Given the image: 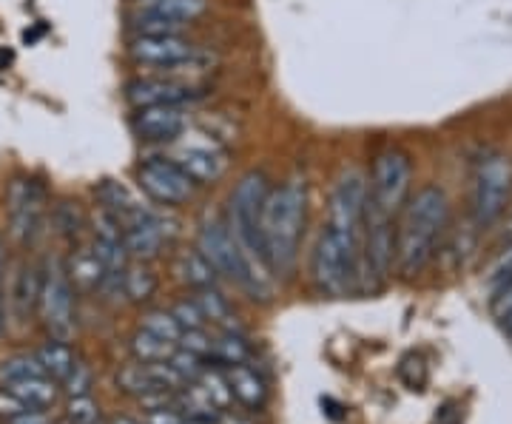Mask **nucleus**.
<instances>
[{"label": "nucleus", "mask_w": 512, "mask_h": 424, "mask_svg": "<svg viewBox=\"0 0 512 424\" xmlns=\"http://www.w3.org/2000/svg\"><path fill=\"white\" fill-rule=\"evenodd\" d=\"M37 359H40V365H43V373L49 376V379H55V382H63L66 379V373L74 368V351L69 348V342H63V339H49L46 345H40L37 348Z\"/></svg>", "instance_id": "nucleus-21"}, {"label": "nucleus", "mask_w": 512, "mask_h": 424, "mask_svg": "<svg viewBox=\"0 0 512 424\" xmlns=\"http://www.w3.org/2000/svg\"><path fill=\"white\" fill-rule=\"evenodd\" d=\"M131 129L143 140L168 143L188 129V114L174 106H146V109H137V114L131 117Z\"/></svg>", "instance_id": "nucleus-16"}, {"label": "nucleus", "mask_w": 512, "mask_h": 424, "mask_svg": "<svg viewBox=\"0 0 512 424\" xmlns=\"http://www.w3.org/2000/svg\"><path fill=\"white\" fill-rule=\"evenodd\" d=\"M131 351L137 356V362H168L174 353V345L140 328L131 339Z\"/></svg>", "instance_id": "nucleus-26"}, {"label": "nucleus", "mask_w": 512, "mask_h": 424, "mask_svg": "<svg viewBox=\"0 0 512 424\" xmlns=\"http://www.w3.org/2000/svg\"><path fill=\"white\" fill-rule=\"evenodd\" d=\"M433 424H461V410H458L453 402H447V405L436 413V422Z\"/></svg>", "instance_id": "nucleus-44"}, {"label": "nucleus", "mask_w": 512, "mask_h": 424, "mask_svg": "<svg viewBox=\"0 0 512 424\" xmlns=\"http://www.w3.org/2000/svg\"><path fill=\"white\" fill-rule=\"evenodd\" d=\"M512 194V163L504 151H484L473 168L470 214L476 228H493L504 217Z\"/></svg>", "instance_id": "nucleus-5"}, {"label": "nucleus", "mask_w": 512, "mask_h": 424, "mask_svg": "<svg viewBox=\"0 0 512 424\" xmlns=\"http://www.w3.org/2000/svg\"><path fill=\"white\" fill-rule=\"evenodd\" d=\"M171 160L183 168L185 174L194 180V183H217L222 180V174L228 171V157L217 143H183L171 151Z\"/></svg>", "instance_id": "nucleus-15"}, {"label": "nucleus", "mask_w": 512, "mask_h": 424, "mask_svg": "<svg viewBox=\"0 0 512 424\" xmlns=\"http://www.w3.org/2000/svg\"><path fill=\"white\" fill-rule=\"evenodd\" d=\"M214 359L220 365H245L251 359V348L242 339V333H222L220 339H214Z\"/></svg>", "instance_id": "nucleus-28"}, {"label": "nucleus", "mask_w": 512, "mask_h": 424, "mask_svg": "<svg viewBox=\"0 0 512 424\" xmlns=\"http://www.w3.org/2000/svg\"><path fill=\"white\" fill-rule=\"evenodd\" d=\"M37 314L43 319L46 331L52 333V339L69 342L74 333V288L72 277L66 271V265L55 259L46 271H43V285H40V302H37Z\"/></svg>", "instance_id": "nucleus-8"}, {"label": "nucleus", "mask_w": 512, "mask_h": 424, "mask_svg": "<svg viewBox=\"0 0 512 424\" xmlns=\"http://www.w3.org/2000/svg\"><path fill=\"white\" fill-rule=\"evenodd\" d=\"M268 191H271V180L265 171H248L245 177H239L228 200V228L239 242L248 265L254 268L256 279L274 288L271 268L265 259V245H262V208L268 200Z\"/></svg>", "instance_id": "nucleus-3"}, {"label": "nucleus", "mask_w": 512, "mask_h": 424, "mask_svg": "<svg viewBox=\"0 0 512 424\" xmlns=\"http://www.w3.org/2000/svg\"><path fill=\"white\" fill-rule=\"evenodd\" d=\"M399 379H402L407 390H424V385H427V362L421 359L419 353H407L399 362Z\"/></svg>", "instance_id": "nucleus-35"}, {"label": "nucleus", "mask_w": 512, "mask_h": 424, "mask_svg": "<svg viewBox=\"0 0 512 424\" xmlns=\"http://www.w3.org/2000/svg\"><path fill=\"white\" fill-rule=\"evenodd\" d=\"M174 274L183 279L185 285H191V288H214V282H217V271H214V265L208 262V259L202 257L200 248H188V251H180L177 254V262H174Z\"/></svg>", "instance_id": "nucleus-19"}, {"label": "nucleus", "mask_w": 512, "mask_h": 424, "mask_svg": "<svg viewBox=\"0 0 512 424\" xmlns=\"http://www.w3.org/2000/svg\"><path fill=\"white\" fill-rule=\"evenodd\" d=\"M0 279H3V242H0Z\"/></svg>", "instance_id": "nucleus-49"}, {"label": "nucleus", "mask_w": 512, "mask_h": 424, "mask_svg": "<svg viewBox=\"0 0 512 424\" xmlns=\"http://www.w3.org/2000/svg\"><path fill=\"white\" fill-rule=\"evenodd\" d=\"M66 271H69L72 282H77V285L86 288V291L100 288V285H103V277H106V268H103V262L97 259V254H94L92 248H80L72 257Z\"/></svg>", "instance_id": "nucleus-23"}, {"label": "nucleus", "mask_w": 512, "mask_h": 424, "mask_svg": "<svg viewBox=\"0 0 512 424\" xmlns=\"http://www.w3.org/2000/svg\"><path fill=\"white\" fill-rule=\"evenodd\" d=\"M6 331V302H3V296H0V336Z\"/></svg>", "instance_id": "nucleus-47"}, {"label": "nucleus", "mask_w": 512, "mask_h": 424, "mask_svg": "<svg viewBox=\"0 0 512 424\" xmlns=\"http://www.w3.org/2000/svg\"><path fill=\"white\" fill-rule=\"evenodd\" d=\"M128 103L134 109H146V106H174L185 109L205 100V92L197 86H183L174 80H137L128 86Z\"/></svg>", "instance_id": "nucleus-14"}, {"label": "nucleus", "mask_w": 512, "mask_h": 424, "mask_svg": "<svg viewBox=\"0 0 512 424\" xmlns=\"http://www.w3.org/2000/svg\"><path fill=\"white\" fill-rule=\"evenodd\" d=\"M109 424H140V422H134V419H126V416H120V419H111Z\"/></svg>", "instance_id": "nucleus-48"}, {"label": "nucleus", "mask_w": 512, "mask_h": 424, "mask_svg": "<svg viewBox=\"0 0 512 424\" xmlns=\"http://www.w3.org/2000/svg\"><path fill=\"white\" fill-rule=\"evenodd\" d=\"M137 3H140V12L183 20V23L200 18L208 9V0H137Z\"/></svg>", "instance_id": "nucleus-24"}, {"label": "nucleus", "mask_w": 512, "mask_h": 424, "mask_svg": "<svg viewBox=\"0 0 512 424\" xmlns=\"http://www.w3.org/2000/svg\"><path fill=\"white\" fill-rule=\"evenodd\" d=\"M6 214H9V234L29 245L40 234V225L46 217V188L40 180L32 177H18L9 185L6 194Z\"/></svg>", "instance_id": "nucleus-9"}, {"label": "nucleus", "mask_w": 512, "mask_h": 424, "mask_svg": "<svg viewBox=\"0 0 512 424\" xmlns=\"http://www.w3.org/2000/svg\"><path fill=\"white\" fill-rule=\"evenodd\" d=\"M197 305H200L205 322H214V325H220L222 331L228 333H239L237 316H234L231 305L225 302V296L217 288H202L200 294H197Z\"/></svg>", "instance_id": "nucleus-22"}, {"label": "nucleus", "mask_w": 512, "mask_h": 424, "mask_svg": "<svg viewBox=\"0 0 512 424\" xmlns=\"http://www.w3.org/2000/svg\"><path fill=\"white\" fill-rule=\"evenodd\" d=\"M6 424H52L49 422V416L43 413V410H26V413H20L15 419H9Z\"/></svg>", "instance_id": "nucleus-43"}, {"label": "nucleus", "mask_w": 512, "mask_h": 424, "mask_svg": "<svg viewBox=\"0 0 512 424\" xmlns=\"http://www.w3.org/2000/svg\"><path fill=\"white\" fill-rule=\"evenodd\" d=\"M510 285H512V245L510 248H504V251L493 259V265H490V271H487V291L495 294V291L510 288Z\"/></svg>", "instance_id": "nucleus-36"}, {"label": "nucleus", "mask_w": 512, "mask_h": 424, "mask_svg": "<svg viewBox=\"0 0 512 424\" xmlns=\"http://www.w3.org/2000/svg\"><path fill=\"white\" fill-rule=\"evenodd\" d=\"M131 55L137 57L140 63L168 66L174 72L183 69V66H197V60H200L197 49L183 35H137L131 40Z\"/></svg>", "instance_id": "nucleus-13"}, {"label": "nucleus", "mask_w": 512, "mask_h": 424, "mask_svg": "<svg viewBox=\"0 0 512 424\" xmlns=\"http://www.w3.org/2000/svg\"><path fill=\"white\" fill-rule=\"evenodd\" d=\"M137 183L154 203L183 205L194 197L197 183L171 157H154L137 168Z\"/></svg>", "instance_id": "nucleus-11"}, {"label": "nucleus", "mask_w": 512, "mask_h": 424, "mask_svg": "<svg viewBox=\"0 0 512 424\" xmlns=\"http://www.w3.org/2000/svg\"><path fill=\"white\" fill-rule=\"evenodd\" d=\"M322 407H328V416H330V419H336V422H339V419H345V413H339L342 407L336 405L333 399H322Z\"/></svg>", "instance_id": "nucleus-45"}, {"label": "nucleus", "mask_w": 512, "mask_h": 424, "mask_svg": "<svg viewBox=\"0 0 512 424\" xmlns=\"http://www.w3.org/2000/svg\"><path fill=\"white\" fill-rule=\"evenodd\" d=\"M510 234H512V222H510Z\"/></svg>", "instance_id": "nucleus-51"}, {"label": "nucleus", "mask_w": 512, "mask_h": 424, "mask_svg": "<svg viewBox=\"0 0 512 424\" xmlns=\"http://www.w3.org/2000/svg\"><path fill=\"white\" fill-rule=\"evenodd\" d=\"M40 285H43V271H40L37 265H32V262L20 265L15 285H12V296H9V302H12V308H15V314H18L20 322H26V319L37 311Z\"/></svg>", "instance_id": "nucleus-17"}, {"label": "nucleus", "mask_w": 512, "mask_h": 424, "mask_svg": "<svg viewBox=\"0 0 512 424\" xmlns=\"http://www.w3.org/2000/svg\"><path fill=\"white\" fill-rule=\"evenodd\" d=\"M180 345H183V351L197 353L202 359H214V339L202 331V328H197V331H183Z\"/></svg>", "instance_id": "nucleus-39"}, {"label": "nucleus", "mask_w": 512, "mask_h": 424, "mask_svg": "<svg viewBox=\"0 0 512 424\" xmlns=\"http://www.w3.org/2000/svg\"><path fill=\"white\" fill-rule=\"evenodd\" d=\"M52 220H55L57 234L66 237V240H77L80 231H83V214L74 203H57Z\"/></svg>", "instance_id": "nucleus-32"}, {"label": "nucleus", "mask_w": 512, "mask_h": 424, "mask_svg": "<svg viewBox=\"0 0 512 424\" xmlns=\"http://www.w3.org/2000/svg\"><path fill=\"white\" fill-rule=\"evenodd\" d=\"M450 225V200L439 185H424L402 208V222L396 231V265L407 279L421 271L439 254L441 240Z\"/></svg>", "instance_id": "nucleus-1"}, {"label": "nucleus", "mask_w": 512, "mask_h": 424, "mask_svg": "<svg viewBox=\"0 0 512 424\" xmlns=\"http://www.w3.org/2000/svg\"><path fill=\"white\" fill-rule=\"evenodd\" d=\"M66 419H69V424H100L103 413H100V405L92 396H72L69 407H66Z\"/></svg>", "instance_id": "nucleus-33"}, {"label": "nucleus", "mask_w": 512, "mask_h": 424, "mask_svg": "<svg viewBox=\"0 0 512 424\" xmlns=\"http://www.w3.org/2000/svg\"><path fill=\"white\" fill-rule=\"evenodd\" d=\"M100 424H103V422H100Z\"/></svg>", "instance_id": "nucleus-52"}, {"label": "nucleus", "mask_w": 512, "mask_h": 424, "mask_svg": "<svg viewBox=\"0 0 512 424\" xmlns=\"http://www.w3.org/2000/svg\"><path fill=\"white\" fill-rule=\"evenodd\" d=\"M171 314L177 316V322L183 325V331H197V328H205V316H202L197 299H191V302H180Z\"/></svg>", "instance_id": "nucleus-40"}, {"label": "nucleus", "mask_w": 512, "mask_h": 424, "mask_svg": "<svg viewBox=\"0 0 512 424\" xmlns=\"http://www.w3.org/2000/svg\"><path fill=\"white\" fill-rule=\"evenodd\" d=\"M143 331L154 333V336H160L165 342L177 345L180 336H183V325L177 322V316L171 314V311H154V314L143 316Z\"/></svg>", "instance_id": "nucleus-31"}, {"label": "nucleus", "mask_w": 512, "mask_h": 424, "mask_svg": "<svg viewBox=\"0 0 512 424\" xmlns=\"http://www.w3.org/2000/svg\"><path fill=\"white\" fill-rule=\"evenodd\" d=\"M311 279L316 291L325 296H342L359 279V251L356 237L339 234L325 225L311 257Z\"/></svg>", "instance_id": "nucleus-4"}, {"label": "nucleus", "mask_w": 512, "mask_h": 424, "mask_svg": "<svg viewBox=\"0 0 512 424\" xmlns=\"http://www.w3.org/2000/svg\"><path fill=\"white\" fill-rule=\"evenodd\" d=\"M168 365H171V368L177 370V373L183 376L185 382H197V379H200L202 370L208 368L202 356H197V353L183 351V348H180V351L171 353V359H168Z\"/></svg>", "instance_id": "nucleus-38"}, {"label": "nucleus", "mask_w": 512, "mask_h": 424, "mask_svg": "<svg viewBox=\"0 0 512 424\" xmlns=\"http://www.w3.org/2000/svg\"><path fill=\"white\" fill-rule=\"evenodd\" d=\"M6 390L15 393L29 410H46V407H52L57 402L60 382L49 379V376H32V379L15 382V385H6Z\"/></svg>", "instance_id": "nucleus-20"}, {"label": "nucleus", "mask_w": 512, "mask_h": 424, "mask_svg": "<svg viewBox=\"0 0 512 424\" xmlns=\"http://www.w3.org/2000/svg\"><path fill=\"white\" fill-rule=\"evenodd\" d=\"M146 424H185V416L177 407H163L146 413Z\"/></svg>", "instance_id": "nucleus-42"}, {"label": "nucleus", "mask_w": 512, "mask_h": 424, "mask_svg": "<svg viewBox=\"0 0 512 424\" xmlns=\"http://www.w3.org/2000/svg\"><path fill=\"white\" fill-rule=\"evenodd\" d=\"M32 376H46L37 353H15V356L0 362V388L23 382V379H32Z\"/></svg>", "instance_id": "nucleus-25"}, {"label": "nucleus", "mask_w": 512, "mask_h": 424, "mask_svg": "<svg viewBox=\"0 0 512 424\" xmlns=\"http://www.w3.org/2000/svg\"><path fill=\"white\" fill-rule=\"evenodd\" d=\"M490 311H493L495 325L501 328V333L507 336V342L512 345V285L510 288L495 291L493 302H490Z\"/></svg>", "instance_id": "nucleus-37"}, {"label": "nucleus", "mask_w": 512, "mask_h": 424, "mask_svg": "<svg viewBox=\"0 0 512 424\" xmlns=\"http://www.w3.org/2000/svg\"><path fill=\"white\" fill-rule=\"evenodd\" d=\"M410 177H413V166L410 157L402 148H384L373 160V174H370V194L367 203L376 211H382L387 217H396L407 203L410 194Z\"/></svg>", "instance_id": "nucleus-7"}, {"label": "nucleus", "mask_w": 512, "mask_h": 424, "mask_svg": "<svg viewBox=\"0 0 512 424\" xmlns=\"http://www.w3.org/2000/svg\"><path fill=\"white\" fill-rule=\"evenodd\" d=\"M308 214V180L305 174H293L282 185H271L262 208V245L268 268L288 277L299 257V240Z\"/></svg>", "instance_id": "nucleus-2"}, {"label": "nucleus", "mask_w": 512, "mask_h": 424, "mask_svg": "<svg viewBox=\"0 0 512 424\" xmlns=\"http://www.w3.org/2000/svg\"><path fill=\"white\" fill-rule=\"evenodd\" d=\"M367 194H370V185H367V177L359 168L342 171V177L336 180L333 191H330L328 228L339 231V234H348V237H359V228L365 222Z\"/></svg>", "instance_id": "nucleus-10"}, {"label": "nucleus", "mask_w": 512, "mask_h": 424, "mask_svg": "<svg viewBox=\"0 0 512 424\" xmlns=\"http://www.w3.org/2000/svg\"><path fill=\"white\" fill-rule=\"evenodd\" d=\"M365 277L384 282L393 271V259H396V231H393V217H387L382 211H376L367 203L365 208Z\"/></svg>", "instance_id": "nucleus-12"}, {"label": "nucleus", "mask_w": 512, "mask_h": 424, "mask_svg": "<svg viewBox=\"0 0 512 424\" xmlns=\"http://www.w3.org/2000/svg\"><path fill=\"white\" fill-rule=\"evenodd\" d=\"M60 388L69 393V399H72V396H89L94 388L92 368H89L86 362H80V359H77V362H74V368L66 373V379L60 382Z\"/></svg>", "instance_id": "nucleus-34"}, {"label": "nucleus", "mask_w": 512, "mask_h": 424, "mask_svg": "<svg viewBox=\"0 0 512 424\" xmlns=\"http://www.w3.org/2000/svg\"><path fill=\"white\" fill-rule=\"evenodd\" d=\"M197 382H200L202 390L208 393V399L220 407V410H228V407H231V402H234V390H231V385H228V376H225V370L205 368L200 373V379H197Z\"/></svg>", "instance_id": "nucleus-29"}, {"label": "nucleus", "mask_w": 512, "mask_h": 424, "mask_svg": "<svg viewBox=\"0 0 512 424\" xmlns=\"http://www.w3.org/2000/svg\"><path fill=\"white\" fill-rule=\"evenodd\" d=\"M183 20L163 18V15H151V12H140L134 18V32L137 35L160 37V35H180L183 32Z\"/></svg>", "instance_id": "nucleus-30"}, {"label": "nucleus", "mask_w": 512, "mask_h": 424, "mask_svg": "<svg viewBox=\"0 0 512 424\" xmlns=\"http://www.w3.org/2000/svg\"><path fill=\"white\" fill-rule=\"evenodd\" d=\"M123 285H126V296L128 299H134V302H146L154 296L157 291V277H154V271L146 268L143 262H137V265H128L126 274H123Z\"/></svg>", "instance_id": "nucleus-27"}, {"label": "nucleus", "mask_w": 512, "mask_h": 424, "mask_svg": "<svg viewBox=\"0 0 512 424\" xmlns=\"http://www.w3.org/2000/svg\"><path fill=\"white\" fill-rule=\"evenodd\" d=\"M185 424H202V422H191V419H185Z\"/></svg>", "instance_id": "nucleus-50"}, {"label": "nucleus", "mask_w": 512, "mask_h": 424, "mask_svg": "<svg viewBox=\"0 0 512 424\" xmlns=\"http://www.w3.org/2000/svg\"><path fill=\"white\" fill-rule=\"evenodd\" d=\"M217 424H251L248 419H242V416H231V413H222Z\"/></svg>", "instance_id": "nucleus-46"}, {"label": "nucleus", "mask_w": 512, "mask_h": 424, "mask_svg": "<svg viewBox=\"0 0 512 424\" xmlns=\"http://www.w3.org/2000/svg\"><path fill=\"white\" fill-rule=\"evenodd\" d=\"M225 376H228V385L234 390V399H239L242 405L251 407V410H259V407L265 405L268 388H265V379L254 368H248V365H228Z\"/></svg>", "instance_id": "nucleus-18"}, {"label": "nucleus", "mask_w": 512, "mask_h": 424, "mask_svg": "<svg viewBox=\"0 0 512 424\" xmlns=\"http://www.w3.org/2000/svg\"><path fill=\"white\" fill-rule=\"evenodd\" d=\"M197 248L202 251V257L214 265V271H217L220 277L237 282L239 288H242L245 294L254 296V299H271V291H274V288H268V285H262V282L256 279L254 268L248 265V259L242 254L239 242L234 240L228 222L214 220V217L202 222L200 237H197Z\"/></svg>", "instance_id": "nucleus-6"}, {"label": "nucleus", "mask_w": 512, "mask_h": 424, "mask_svg": "<svg viewBox=\"0 0 512 424\" xmlns=\"http://www.w3.org/2000/svg\"><path fill=\"white\" fill-rule=\"evenodd\" d=\"M29 407L20 402L15 393H9L6 388H0V419L3 422H9V419H15L20 413H26Z\"/></svg>", "instance_id": "nucleus-41"}]
</instances>
